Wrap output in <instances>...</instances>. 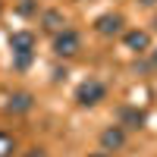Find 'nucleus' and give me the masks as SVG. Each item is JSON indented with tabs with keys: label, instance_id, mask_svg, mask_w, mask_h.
<instances>
[{
	"label": "nucleus",
	"instance_id": "f257e3e1",
	"mask_svg": "<svg viewBox=\"0 0 157 157\" xmlns=\"http://www.w3.org/2000/svg\"><path fill=\"white\" fill-rule=\"evenodd\" d=\"M104 94H107V88H104V82H98V78H88V82H82L75 88V101L82 104V107H94L98 101H104Z\"/></svg>",
	"mask_w": 157,
	"mask_h": 157
},
{
	"label": "nucleus",
	"instance_id": "f03ea898",
	"mask_svg": "<svg viewBox=\"0 0 157 157\" xmlns=\"http://www.w3.org/2000/svg\"><path fill=\"white\" fill-rule=\"evenodd\" d=\"M78 35L75 32H69V29H63V32H57V38H54V54L57 57H75L78 54Z\"/></svg>",
	"mask_w": 157,
	"mask_h": 157
},
{
	"label": "nucleus",
	"instance_id": "7ed1b4c3",
	"mask_svg": "<svg viewBox=\"0 0 157 157\" xmlns=\"http://www.w3.org/2000/svg\"><path fill=\"white\" fill-rule=\"evenodd\" d=\"M94 29H98V35H120L123 32V16L120 13H104V16H98V22H94Z\"/></svg>",
	"mask_w": 157,
	"mask_h": 157
},
{
	"label": "nucleus",
	"instance_id": "20e7f679",
	"mask_svg": "<svg viewBox=\"0 0 157 157\" xmlns=\"http://www.w3.org/2000/svg\"><path fill=\"white\" fill-rule=\"evenodd\" d=\"M10 47H13V54H16V57L32 54V50H35V35H32V32H13V35H10Z\"/></svg>",
	"mask_w": 157,
	"mask_h": 157
},
{
	"label": "nucleus",
	"instance_id": "39448f33",
	"mask_svg": "<svg viewBox=\"0 0 157 157\" xmlns=\"http://www.w3.org/2000/svg\"><path fill=\"white\" fill-rule=\"evenodd\" d=\"M101 145H104V151H116V148H123V145H126L123 129H120V126L104 129V132H101Z\"/></svg>",
	"mask_w": 157,
	"mask_h": 157
},
{
	"label": "nucleus",
	"instance_id": "423d86ee",
	"mask_svg": "<svg viewBox=\"0 0 157 157\" xmlns=\"http://www.w3.org/2000/svg\"><path fill=\"white\" fill-rule=\"evenodd\" d=\"M123 41H126V47L129 50H138V54H141V50H148V44H151V38H148V32H126V38H123Z\"/></svg>",
	"mask_w": 157,
	"mask_h": 157
},
{
	"label": "nucleus",
	"instance_id": "0eeeda50",
	"mask_svg": "<svg viewBox=\"0 0 157 157\" xmlns=\"http://www.w3.org/2000/svg\"><path fill=\"white\" fill-rule=\"evenodd\" d=\"M6 107L13 113H25V110H32V94H25V91H19V94H13Z\"/></svg>",
	"mask_w": 157,
	"mask_h": 157
},
{
	"label": "nucleus",
	"instance_id": "6e6552de",
	"mask_svg": "<svg viewBox=\"0 0 157 157\" xmlns=\"http://www.w3.org/2000/svg\"><path fill=\"white\" fill-rule=\"evenodd\" d=\"M120 120H123L129 129H138L141 123H145V113H141V110H123V113H120Z\"/></svg>",
	"mask_w": 157,
	"mask_h": 157
},
{
	"label": "nucleus",
	"instance_id": "1a4fd4ad",
	"mask_svg": "<svg viewBox=\"0 0 157 157\" xmlns=\"http://www.w3.org/2000/svg\"><path fill=\"white\" fill-rule=\"evenodd\" d=\"M44 29H47V32H60V29H63L60 13H44Z\"/></svg>",
	"mask_w": 157,
	"mask_h": 157
},
{
	"label": "nucleus",
	"instance_id": "9d476101",
	"mask_svg": "<svg viewBox=\"0 0 157 157\" xmlns=\"http://www.w3.org/2000/svg\"><path fill=\"white\" fill-rule=\"evenodd\" d=\"M13 151H16L13 135H3V132H0V157H13Z\"/></svg>",
	"mask_w": 157,
	"mask_h": 157
},
{
	"label": "nucleus",
	"instance_id": "9b49d317",
	"mask_svg": "<svg viewBox=\"0 0 157 157\" xmlns=\"http://www.w3.org/2000/svg\"><path fill=\"white\" fill-rule=\"evenodd\" d=\"M25 157H50V154H47V151H41V148H35V151L25 154Z\"/></svg>",
	"mask_w": 157,
	"mask_h": 157
},
{
	"label": "nucleus",
	"instance_id": "f8f14e48",
	"mask_svg": "<svg viewBox=\"0 0 157 157\" xmlns=\"http://www.w3.org/2000/svg\"><path fill=\"white\" fill-rule=\"evenodd\" d=\"M141 3H148V6H154V3H157V0H141Z\"/></svg>",
	"mask_w": 157,
	"mask_h": 157
},
{
	"label": "nucleus",
	"instance_id": "ddd939ff",
	"mask_svg": "<svg viewBox=\"0 0 157 157\" xmlns=\"http://www.w3.org/2000/svg\"><path fill=\"white\" fill-rule=\"evenodd\" d=\"M91 157H107V154H91Z\"/></svg>",
	"mask_w": 157,
	"mask_h": 157
},
{
	"label": "nucleus",
	"instance_id": "4468645a",
	"mask_svg": "<svg viewBox=\"0 0 157 157\" xmlns=\"http://www.w3.org/2000/svg\"><path fill=\"white\" fill-rule=\"evenodd\" d=\"M154 63H157V50H154Z\"/></svg>",
	"mask_w": 157,
	"mask_h": 157
},
{
	"label": "nucleus",
	"instance_id": "2eb2a0df",
	"mask_svg": "<svg viewBox=\"0 0 157 157\" xmlns=\"http://www.w3.org/2000/svg\"><path fill=\"white\" fill-rule=\"evenodd\" d=\"M0 10H3V3H0Z\"/></svg>",
	"mask_w": 157,
	"mask_h": 157
}]
</instances>
